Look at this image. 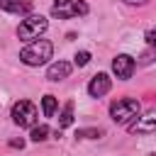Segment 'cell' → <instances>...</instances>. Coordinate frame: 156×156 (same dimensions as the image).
<instances>
[{"mask_svg":"<svg viewBox=\"0 0 156 156\" xmlns=\"http://www.w3.org/2000/svg\"><path fill=\"white\" fill-rule=\"evenodd\" d=\"M85 12H88V5L83 0H54V5H51V15L58 20H71V17H78Z\"/></svg>","mask_w":156,"mask_h":156,"instance_id":"4","label":"cell"},{"mask_svg":"<svg viewBox=\"0 0 156 156\" xmlns=\"http://www.w3.org/2000/svg\"><path fill=\"white\" fill-rule=\"evenodd\" d=\"M71 124H73V102H66L63 110H61V115H58V127L66 129Z\"/></svg>","mask_w":156,"mask_h":156,"instance_id":"11","label":"cell"},{"mask_svg":"<svg viewBox=\"0 0 156 156\" xmlns=\"http://www.w3.org/2000/svg\"><path fill=\"white\" fill-rule=\"evenodd\" d=\"M12 122L17 127H34L37 122V107L29 100H20L12 105Z\"/></svg>","mask_w":156,"mask_h":156,"instance_id":"5","label":"cell"},{"mask_svg":"<svg viewBox=\"0 0 156 156\" xmlns=\"http://www.w3.org/2000/svg\"><path fill=\"white\" fill-rule=\"evenodd\" d=\"M88 61H90V54L88 51H78L76 54V66H85Z\"/></svg>","mask_w":156,"mask_h":156,"instance_id":"15","label":"cell"},{"mask_svg":"<svg viewBox=\"0 0 156 156\" xmlns=\"http://www.w3.org/2000/svg\"><path fill=\"white\" fill-rule=\"evenodd\" d=\"M144 39H146V44H149V46H154V49H156V29H149V32L144 34Z\"/></svg>","mask_w":156,"mask_h":156,"instance_id":"16","label":"cell"},{"mask_svg":"<svg viewBox=\"0 0 156 156\" xmlns=\"http://www.w3.org/2000/svg\"><path fill=\"white\" fill-rule=\"evenodd\" d=\"M129 132H134V134H151V132H156V110H149L144 117H136L129 124Z\"/></svg>","mask_w":156,"mask_h":156,"instance_id":"7","label":"cell"},{"mask_svg":"<svg viewBox=\"0 0 156 156\" xmlns=\"http://www.w3.org/2000/svg\"><path fill=\"white\" fill-rule=\"evenodd\" d=\"M76 136H80V139H98V136H102V129H78Z\"/></svg>","mask_w":156,"mask_h":156,"instance_id":"14","label":"cell"},{"mask_svg":"<svg viewBox=\"0 0 156 156\" xmlns=\"http://www.w3.org/2000/svg\"><path fill=\"white\" fill-rule=\"evenodd\" d=\"M149 156H156V151H154V154H149Z\"/></svg>","mask_w":156,"mask_h":156,"instance_id":"19","label":"cell"},{"mask_svg":"<svg viewBox=\"0 0 156 156\" xmlns=\"http://www.w3.org/2000/svg\"><path fill=\"white\" fill-rule=\"evenodd\" d=\"M46 27H49L46 17H41V15H29V17H24L22 24L17 27V37L24 39V41H34V39H39V34L46 32Z\"/></svg>","mask_w":156,"mask_h":156,"instance_id":"3","label":"cell"},{"mask_svg":"<svg viewBox=\"0 0 156 156\" xmlns=\"http://www.w3.org/2000/svg\"><path fill=\"white\" fill-rule=\"evenodd\" d=\"M41 107H44V115H46V117H51V115L56 112V98H54V95H44Z\"/></svg>","mask_w":156,"mask_h":156,"instance_id":"13","label":"cell"},{"mask_svg":"<svg viewBox=\"0 0 156 156\" xmlns=\"http://www.w3.org/2000/svg\"><path fill=\"white\" fill-rule=\"evenodd\" d=\"M29 136H32V141H44V139L49 136V127H46V124H34Z\"/></svg>","mask_w":156,"mask_h":156,"instance_id":"12","label":"cell"},{"mask_svg":"<svg viewBox=\"0 0 156 156\" xmlns=\"http://www.w3.org/2000/svg\"><path fill=\"white\" fill-rule=\"evenodd\" d=\"M110 88H112V78H110L107 73H98V76H93V80L88 83V93H90L93 98H102L105 93H110Z\"/></svg>","mask_w":156,"mask_h":156,"instance_id":"8","label":"cell"},{"mask_svg":"<svg viewBox=\"0 0 156 156\" xmlns=\"http://www.w3.org/2000/svg\"><path fill=\"white\" fill-rule=\"evenodd\" d=\"M134 58L132 56H127V54H119V56H115V61H112V71H115V76L119 78V80H127V78H132V73H134Z\"/></svg>","mask_w":156,"mask_h":156,"instance_id":"6","label":"cell"},{"mask_svg":"<svg viewBox=\"0 0 156 156\" xmlns=\"http://www.w3.org/2000/svg\"><path fill=\"white\" fill-rule=\"evenodd\" d=\"M141 112V105L134 100V98H119L110 105V115L117 124H129L132 119H136Z\"/></svg>","mask_w":156,"mask_h":156,"instance_id":"2","label":"cell"},{"mask_svg":"<svg viewBox=\"0 0 156 156\" xmlns=\"http://www.w3.org/2000/svg\"><path fill=\"white\" fill-rule=\"evenodd\" d=\"M154 61V51H146V54H141V58H139V63H151Z\"/></svg>","mask_w":156,"mask_h":156,"instance_id":"17","label":"cell"},{"mask_svg":"<svg viewBox=\"0 0 156 156\" xmlns=\"http://www.w3.org/2000/svg\"><path fill=\"white\" fill-rule=\"evenodd\" d=\"M51 54H54V46H51L49 39H34L20 51V58L27 66H41L51 58Z\"/></svg>","mask_w":156,"mask_h":156,"instance_id":"1","label":"cell"},{"mask_svg":"<svg viewBox=\"0 0 156 156\" xmlns=\"http://www.w3.org/2000/svg\"><path fill=\"white\" fill-rule=\"evenodd\" d=\"M124 2H127V5H146L149 0H124Z\"/></svg>","mask_w":156,"mask_h":156,"instance_id":"18","label":"cell"},{"mask_svg":"<svg viewBox=\"0 0 156 156\" xmlns=\"http://www.w3.org/2000/svg\"><path fill=\"white\" fill-rule=\"evenodd\" d=\"M0 10H5V12H27L29 2L27 0H0Z\"/></svg>","mask_w":156,"mask_h":156,"instance_id":"10","label":"cell"},{"mask_svg":"<svg viewBox=\"0 0 156 156\" xmlns=\"http://www.w3.org/2000/svg\"><path fill=\"white\" fill-rule=\"evenodd\" d=\"M68 73H71V63H66V61H56V63L49 66L46 78H49V80H63V78H68Z\"/></svg>","mask_w":156,"mask_h":156,"instance_id":"9","label":"cell"}]
</instances>
